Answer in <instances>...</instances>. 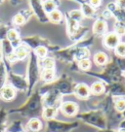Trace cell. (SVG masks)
<instances>
[{
    "mask_svg": "<svg viewBox=\"0 0 125 132\" xmlns=\"http://www.w3.org/2000/svg\"><path fill=\"white\" fill-rule=\"evenodd\" d=\"M119 44V37L116 33H108L105 37V45L109 49L115 48Z\"/></svg>",
    "mask_w": 125,
    "mask_h": 132,
    "instance_id": "1",
    "label": "cell"
},
{
    "mask_svg": "<svg viewBox=\"0 0 125 132\" xmlns=\"http://www.w3.org/2000/svg\"><path fill=\"white\" fill-rule=\"evenodd\" d=\"M77 111V106L73 102H66L63 104L62 112L67 116H73Z\"/></svg>",
    "mask_w": 125,
    "mask_h": 132,
    "instance_id": "2",
    "label": "cell"
},
{
    "mask_svg": "<svg viewBox=\"0 0 125 132\" xmlns=\"http://www.w3.org/2000/svg\"><path fill=\"white\" fill-rule=\"evenodd\" d=\"M75 92L80 98H86L90 93V89L85 84H79L75 88Z\"/></svg>",
    "mask_w": 125,
    "mask_h": 132,
    "instance_id": "3",
    "label": "cell"
},
{
    "mask_svg": "<svg viewBox=\"0 0 125 132\" xmlns=\"http://www.w3.org/2000/svg\"><path fill=\"white\" fill-rule=\"evenodd\" d=\"M15 96V90L11 87H5L1 90V97L5 100H11Z\"/></svg>",
    "mask_w": 125,
    "mask_h": 132,
    "instance_id": "4",
    "label": "cell"
},
{
    "mask_svg": "<svg viewBox=\"0 0 125 132\" xmlns=\"http://www.w3.org/2000/svg\"><path fill=\"white\" fill-rule=\"evenodd\" d=\"M93 29L96 34H103L107 30V23L104 21H97L94 24Z\"/></svg>",
    "mask_w": 125,
    "mask_h": 132,
    "instance_id": "5",
    "label": "cell"
},
{
    "mask_svg": "<svg viewBox=\"0 0 125 132\" xmlns=\"http://www.w3.org/2000/svg\"><path fill=\"white\" fill-rule=\"evenodd\" d=\"M29 128L31 130V131H39L42 128V123L39 120H36V119H33V120H29Z\"/></svg>",
    "mask_w": 125,
    "mask_h": 132,
    "instance_id": "6",
    "label": "cell"
},
{
    "mask_svg": "<svg viewBox=\"0 0 125 132\" xmlns=\"http://www.w3.org/2000/svg\"><path fill=\"white\" fill-rule=\"evenodd\" d=\"M94 59H95V62H96L98 65H104L105 63L108 60V56L105 53H97L94 56Z\"/></svg>",
    "mask_w": 125,
    "mask_h": 132,
    "instance_id": "7",
    "label": "cell"
},
{
    "mask_svg": "<svg viewBox=\"0 0 125 132\" xmlns=\"http://www.w3.org/2000/svg\"><path fill=\"white\" fill-rule=\"evenodd\" d=\"M91 91L94 94H100L104 91V86L103 84L100 82H96L92 85L91 87Z\"/></svg>",
    "mask_w": 125,
    "mask_h": 132,
    "instance_id": "8",
    "label": "cell"
},
{
    "mask_svg": "<svg viewBox=\"0 0 125 132\" xmlns=\"http://www.w3.org/2000/svg\"><path fill=\"white\" fill-rule=\"evenodd\" d=\"M115 53L119 56H125V43H119L115 47Z\"/></svg>",
    "mask_w": 125,
    "mask_h": 132,
    "instance_id": "9",
    "label": "cell"
},
{
    "mask_svg": "<svg viewBox=\"0 0 125 132\" xmlns=\"http://www.w3.org/2000/svg\"><path fill=\"white\" fill-rule=\"evenodd\" d=\"M54 75L53 69H45V71L43 72V79L45 81H51L54 79Z\"/></svg>",
    "mask_w": 125,
    "mask_h": 132,
    "instance_id": "10",
    "label": "cell"
},
{
    "mask_svg": "<svg viewBox=\"0 0 125 132\" xmlns=\"http://www.w3.org/2000/svg\"><path fill=\"white\" fill-rule=\"evenodd\" d=\"M56 8V4H55L54 2L52 1V0H48V1H46L44 2V9H45V11L47 12H53Z\"/></svg>",
    "mask_w": 125,
    "mask_h": 132,
    "instance_id": "11",
    "label": "cell"
},
{
    "mask_svg": "<svg viewBox=\"0 0 125 132\" xmlns=\"http://www.w3.org/2000/svg\"><path fill=\"white\" fill-rule=\"evenodd\" d=\"M50 19L52 20L53 21H61V19H62V14L60 11L58 10H54L53 12L50 13Z\"/></svg>",
    "mask_w": 125,
    "mask_h": 132,
    "instance_id": "12",
    "label": "cell"
},
{
    "mask_svg": "<svg viewBox=\"0 0 125 132\" xmlns=\"http://www.w3.org/2000/svg\"><path fill=\"white\" fill-rule=\"evenodd\" d=\"M88 55H89V52H88V50L81 49L77 52V54H76V57L78 58V59H80V60H82V59H86V58L88 57Z\"/></svg>",
    "mask_w": 125,
    "mask_h": 132,
    "instance_id": "13",
    "label": "cell"
},
{
    "mask_svg": "<svg viewBox=\"0 0 125 132\" xmlns=\"http://www.w3.org/2000/svg\"><path fill=\"white\" fill-rule=\"evenodd\" d=\"M43 66L45 67V69H53L55 66V61L52 58L47 57L43 60Z\"/></svg>",
    "mask_w": 125,
    "mask_h": 132,
    "instance_id": "14",
    "label": "cell"
},
{
    "mask_svg": "<svg viewBox=\"0 0 125 132\" xmlns=\"http://www.w3.org/2000/svg\"><path fill=\"white\" fill-rule=\"evenodd\" d=\"M90 66H91V62H90V60L88 58L82 59V60L79 61V67L82 70H88L90 68Z\"/></svg>",
    "mask_w": 125,
    "mask_h": 132,
    "instance_id": "15",
    "label": "cell"
},
{
    "mask_svg": "<svg viewBox=\"0 0 125 132\" xmlns=\"http://www.w3.org/2000/svg\"><path fill=\"white\" fill-rule=\"evenodd\" d=\"M77 27H78L77 21H74V20H72V19H71V20L68 21V29H70V32L74 33L75 31H76Z\"/></svg>",
    "mask_w": 125,
    "mask_h": 132,
    "instance_id": "16",
    "label": "cell"
},
{
    "mask_svg": "<svg viewBox=\"0 0 125 132\" xmlns=\"http://www.w3.org/2000/svg\"><path fill=\"white\" fill-rule=\"evenodd\" d=\"M55 115H56V109H54V108H48V109H46L45 111H44V114H43V116L45 117L46 119H51Z\"/></svg>",
    "mask_w": 125,
    "mask_h": 132,
    "instance_id": "17",
    "label": "cell"
},
{
    "mask_svg": "<svg viewBox=\"0 0 125 132\" xmlns=\"http://www.w3.org/2000/svg\"><path fill=\"white\" fill-rule=\"evenodd\" d=\"M82 11H83L84 15L87 16H91L94 14V10L92 9V7H90L89 5L85 4L82 6Z\"/></svg>",
    "mask_w": 125,
    "mask_h": 132,
    "instance_id": "18",
    "label": "cell"
},
{
    "mask_svg": "<svg viewBox=\"0 0 125 132\" xmlns=\"http://www.w3.org/2000/svg\"><path fill=\"white\" fill-rule=\"evenodd\" d=\"M16 55H17V57L19 59H24V58L27 55V52H26V50L24 49V48H20V49L17 51V53H15Z\"/></svg>",
    "mask_w": 125,
    "mask_h": 132,
    "instance_id": "19",
    "label": "cell"
},
{
    "mask_svg": "<svg viewBox=\"0 0 125 132\" xmlns=\"http://www.w3.org/2000/svg\"><path fill=\"white\" fill-rule=\"evenodd\" d=\"M115 108L117 111L119 112H124L125 110V100L124 99H119L115 103Z\"/></svg>",
    "mask_w": 125,
    "mask_h": 132,
    "instance_id": "20",
    "label": "cell"
},
{
    "mask_svg": "<svg viewBox=\"0 0 125 132\" xmlns=\"http://www.w3.org/2000/svg\"><path fill=\"white\" fill-rule=\"evenodd\" d=\"M71 19L77 21L82 18V13L79 12V11H72V12L71 13Z\"/></svg>",
    "mask_w": 125,
    "mask_h": 132,
    "instance_id": "21",
    "label": "cell"
},
{
    "mask_svg": "<svg viewBox=\"0 0 125 132\" xmlns=\"http://www.w3.org/2000/svg\"><path fill=\"white\" fill-rule=\"evenodd\" d=\"M36 54H38V56L44 57L46 54H47V50L44 47H38L37 49H36Z\"/></svg>",
    "mask_w": 125,
    "mask_h": 132,
    "instance_id": "22",
    "label": "cell"
},
{
    "mask_svg": "<svg viewBox=\"0 0 125 132\" xmlns=\"http://www.w3.org/2000/svg\"><path fill=\"white\" fill-rule=\"evenodd\" d=\"M8 38L11 41H16V39H18V32L16 30H10L8 32Z\"/></svg>",
    "mask_w": 125,
    "mask_h": 132,
    "instance_id": "23",
    "label": "cell"
},
{
    "mask_svg": "<svg viewBox=\"0 0 125 132\" xmlns=\"http://www.w3.org/2000/svg\"><path fill=\"white\" fill-rule=\"evenodd\" d=\"M14 21L17 24H22V23L25 22V18L22 16V15H17V16L14 18Z\"/></svg>",
    "mask_w": 125,
    "mask_h": 132,
    "instance_id": "24",
    "label": "cell"
},
{
    "mask_svg": "<svg viewBox=\"0 0 125 132\" xmlns=\"http://www.w3.org/2000/svg\"><path fill=\"white\" fill-rule=\"evenodd\" d=\"M115 33H116L118 36H120V35H124L125 34V27L124 26H117L116 30H115Z\"/></svg>",
    "mask_w": 125,
    "mask_h": 132,
    "instance_id": "25",
    "label": "cell"
},
{
    "mask_svg": "<svg viewBox=\"0 0 125 132\" xmlns=\"http://www.w3.org/2000/svg\"><path fill=\"white\" fill-rule=\"evenodd\" d=\"M90 4H91V6L97 7L101 4V0H90Z\"/></svg>",
    "mask_w": 125,
    "mask_h": 132,
    "instance_id": "26",
    "label": "cell"
},
{
    "mask_svg": "<svg viewBox=\"0 0 125 132\" xmlns=\"http://www.w3.org/2000/svg\"><path fill=\"white\" fill-rule=\"evenodd\" d=\"M117 3H118L119 8L125 9V0H117Z\"/></svg>",
    "mask_w": 125,
    "mask_h": 132,
    "instance_id": "27",
    "label": "cell"
},
{
    "mask_svg": "<svg viewBox=\"0 0 125 132\" xmlns=\"http://www.w3.org/2000/svg\"><path fill=\"white\" fill-rule=\"evenodd\" d=\"M8 58L11 60V61H15V60H17L18 57H17V55H16V54H9L8 55Z\"/></svg>",
    "mask_w": 125,
    "mask_h": 132,
    "instance_id": "28",
    "label": "cell"
},
{
    "mask_svg": "<svg viewBox=\"0 0 125 132\" xmlns=\"http://www.w3.org/2000/svg\"><path fill=\"white\" fill-rule=\"evenodd\" d=\"M103 15H104L105 18L108 19V18H110V16H112V13H110V11H105Z\"/></svg>",
    "mask_w": 125,
    "mask_h": 132,
    "instance_id": "29",
    "label": "cell"
},
{
    "mask_svg": "<svg viewBox=\"0 0 125 132\" xmlns=\"http://www.w3.org/2000/svg\"><path fill=\"white\" fill-rule=\"evenodd\" d=\"M123 113H124V116H125V110H124V112H123Z\"/></svg>",
    "mask_w": 125,
    "mask_h": 132,
    "instance_id": "30",
    "label": "cell"
}]
</instances>
